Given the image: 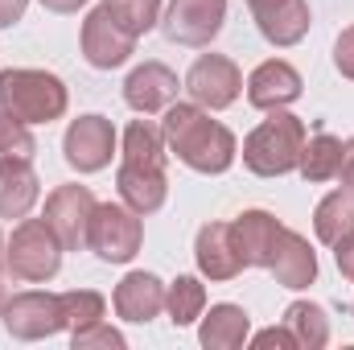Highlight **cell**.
Returning a JSON list of instances; mask_svg holds the SVG:
<instances>
[{
  "label": "cell",
  "mask_w": 354,
  "mask_h": 350,
  "mask_svg": "<svg viewBox=\"0 0 354 350\" xmlns=\"http://www.w3.org/2000/svg\"><path fill=\"white\" fill-rule=\"evenodd\" d=\"M165 145L177 153L181 165H189L194 174H227L235 165V132L218 120H210V111L202 103H169L165 107Z\"/></svg>",
  "instance_id": "1"
},
{
  "label": "cell",
  "mask_w": 354,
  "mask_h": 350,
  "mask_svg": "<svg viewBox=\"0 0 354 350\" xmlns=\"http://www.w3.org/2000/svg\"><path fill=\"white\" fill-rule=\"evenodd\" d=\"M66 83L50 71L33 66H12L0 71V111L17 116L21 124H54L66 116Z\"/></svg>",
  "instance_id": "2"
},
{
  "label": "cell",
  "mask_w": 354,
  "mask_h": 350,
  "mask_svg": "<svg viewBox=\"0 0 354 350\" xmlns=\"http://www.w3.org/2000/svg\"><path fill=\"white\" fill-rule=\"evenodd\" d=\"M305 149V124L288 116L284 107L272 111L264 124H256L243 140V165L256 177H284L301 165Z\"/></svg>",
  "instance_id": "3"
},
{
  "label": "cell",
  "mask_w": 354,
  "mask_h": 350,
  "mask_svg": "<svg viewBox=\"0 0 354 350\" xmlns=\"http://www.w3.org/2000/svg\"><path fill=\"white\" fill-rule=\"evenodd\" d=\"M62 243L46 219H21L8 235V272L17 280H54L62 268Z\"/></svg>",
  "instance_id": "4"
},
{
  "label": "cell",
  "mask_w": 354,
  "mask_h": 350,
  "mask_svg": "<svg viewBox=\"0 0 354 350\" xmlns=\"http://www.w3.org/2000/svg\"><path fill=\"white\" fill-rule=\"evenodd\" d=\"M145 243V223L136 210H128L124 202H99L91 214L87 248L103 264H128Z\"/></svg>",
  "instance_id": "5"
},
{
  "label": "cell",
  "mask_w": 354,
  "mask_h": 350,
  "mask_svg": "<svg viewBox=\"0 0 354 350\" xmlns=\"http://www.w3.org/2000/svg\"><path fill=\"white\" fill-rule=\"evenodd\" d=\"M4 317V330L17 338V342H37V338H50L58 330H66V317H62V297L58 293H12L0 309Z\"/></svg>",
  "instance_id": "6"
},
{
  "label": "cell",
  "mask_w": 354,
  "mask_h": 350,
  "mask_svg": "<svg viewBox=\"0 0 354 350\" xmlns=\"http://www.w3.org/2000/svg\"><path fill=\"white\" fill-rule=\"evenodd\" d=\"M95 194L87 185H58L50 198H46V223L50 231L58 235V243L66 252H79L87 248V231H91V214H95Z\"/></svg>",
  "instance_id": "7"
},
{
  "label": "cell",
  "mask_w": 354,
  "mask_h": 350,
  "mask_svg": "<svg viewBox=\"0 0 354 350\" xmlns=\"http://www.w3.org/2000/svg\"><path fill=\"white\" fill-rule=\"evenodd\" d=\"M62 153L71 161V169L79 174H99L111 165V153H115V128L107 116H79L71 120L66 136H62Z\"/></svg>",
  "instance_id": "8"
},
{
  "label": "cell",
  "mask_w": 354,
  "mask_h": 350,
  "mask_svg": "<svg viewBox=\"0 0 354 350\" xmlns=\"http://www.w3.org/2000/svg\"><path fill=\"white\" fill-rule=\"evenodd\" d=\"M223 21H227V0H169L161 29L177 46H210Z\"/></svg>",
  "instance_id": "9"
},
{
  "label": "cell",
  "mask_w": 354,
  "mask_h": 350,
  "mask_svg": "<svg viewBox=\"0 0 354 350\" xmlns=\"http://www.w3.org/2000/svg\"><path fill=\"white\" fill-rule=\"evenodd\" d=\"M185 91H189L194 103H202L210 111H223V107H231L239 99L243 75H239V66L227 54H202L189 66V75H185Z\"/></svg>",
  "instance_id": "10"
},
{
  "label": "cell",
  "mask_w": 354,
  "mask_h": 350,
  "mask_svg": "<svg viewBox=\"0 0 354 350\" xmlns=\"http://www.w3.org/2000/svg\"><path fill=\"white\" fill-rule=\"evenodd\" d=\"M132 54H136V37L128 29H120L103 4L91 8L87 21H83V58H87L95 71H115Z\"/></svg>",
  "instance_id": "11"
},
{
  "label": "cell",
  "mask_w": 354,
  "mask_h": 350,
  "mask_svg": "<svg viewBox=\"0 0 354 350\" xmlns=\"http://www.w3.org/2000/svg\"><path fill=\"white\" fill-rule=\"evenodd\" d=\"M301 87L305 83H301L297 66H288L284 58H268L248 79V103L260 107V111H280V107L301 99Z\"/></svg>",
  "instance_id": "12"
},
{
  "label": "cell",
  "mask_w": 354,
  "mask_h": 350,
  "mask_svg": "<svg viewBox=\"0 0 354 350\" xmlns=\"http://www.w3.org/2000/svg\"><path fill=\"white\" fill-rule=\"evenodd\" d=\"M280 231H284V223L276 214H268V210H243L231 223V235H235V248L243 256V268H272Z\"/></svg>",
  "instance_id": "13"
},
{
  "label": "cell",
  "mask_w": 354,
  "mask_h": 350,
  "mask_svg": "<svg viewBox=\"0 0 354 350\" xmlns=\"http://www.w3.org/2000/svg\"><path fill=\"white\" fill-rule=\"evenodd\" d=\"M194 260L206 280H235L243 272V256L235 248L231 223H206L194 239Z\"/></svg>",
  "instance_id": "14"
},
{
  "label": "cell",
  "mask_w": 354,
  "mask_h": 350,
  "mask_svg": "<svg viewBox=\"0 0 354 350\" xmlns=\"http://www.w3.org/2000/svg\"><path fill=\"white\" fill-rule=\"evenodd\" d=\"M165 288H169V284H161V276H153V272H128V276L115 284L111 305H115V313H120L124 322L145 326V322H153V317L165 309Z\"/></svg>",
  "instance_id": "15"
},
{
  "label": "cell",
  "mask_w": 354,
  "mask_h": 350,
  "mask_svg": "<svg viewBox=\"0 0 354 350\" xmlns=\"http://www.w3.org/2000/svg\"><path fill=\"white\" fill-rule=\"evenodd\" d=\"M174 99H177V75L165 62H145L124 79V103L140 116L165 111Z\"/></svg>",
  "instance_id": "16"
},
{
  "label": "cell",
  "mask_w": 354,
  "mask_h": 350,
  "mask_svg": "<svg viewBox=\"0 0 354 350\" xmlns=\"http://www.w3.org/2000/svg\"><path fill=\"white\" fill-rule=\"evenodd\" d=\"M115 190H120V202L136 214H153L165 206L169 198V181H165V165H132L124 161L120 174H115Z\"/></svg>",
  "instance_id": "17"
},
{
  "label": "cell",
  "mask_w": 354,
  "mask_h": 350,
  "mask_svg": "<svg viewBox=\"0 0 354 350\" xmlns=\"http://www.w3.org/2000/svg\"><path fill=\"white\" fill-rule=\"evenodd\" d=\"M280 288H309L317 280V252L309 248V239L301 231H280V243H276V256H272V268Z\"/></svg>",
  "instance_id": "18"
},
{
  "label": "cell",
  "mask_w": 354,
  "mask_h": 350,
  "mask_svg": "<svg viewBox=\"0 0 354 350\" xmlns=\"http://www.w3.org/2000/svg\"><path fill=\"white\" fill-rule=\"evenodd\" d=\"M248 330H252V317L243 313V305H210V313H202V326H198V342L206 350H239L248 342Z\"/></svg>",
  "instance_id": "19"
},
{
  "label": "cell",
  "mask_w": 354,
  "mask_h": 350,
  "mask_svg": "<svg viewBox=\"0 0 354 350\" xmlns=\"http://www.w3.org/2000/svg\"><path fill=\"white\" fill-rule=\"evenodd\" d=\"M41 194L29 161H0V219H25Z\"/></svg>",
  "instance_id": "20"
},
{
  "label": "cell",
  "mask_w": 354,
  "mask_h": 350,
  "mask_svg": "<svg viewBox=\"0 0 354 350\" xmlns=\"http://www.w3.org/2000/svg\"><path fill=\"white\" fill-rule=\"evenodd\" d=\"M252 17H256L264 42H272V46H297L309 33V21H313L305 0H280V4H272L264 12H252Z\"/></svg>",
  "instance_id": "21"
},
{
  "label": "cell",
  "mask_w": 354,
  "mask_h": 350,
  "mask_svg": "<svg viewBox=\"0 0 354 350\" xmlns=\"http://www.w3.org/2000/svg\"><path fill=\"white\" fill-rule=\"evenodd\" d=\"M313 231H317V239L322 243H338L342 235H351L354 231V190H334V194H326L322 202H317V210H313Z\"/></svg>",
  "instance_id": "22"
},
{
  "label": "cell",
  "mask_w": 354,
  "mask_h": 350,
  "mask_svg": "<svg viewBox=\"0 0 354 350\" xmlns=\"http://www.w3.org/2000/svg\"><path fill=\"white\" fill-rule=\"evenodd\" d=\"M284 326H288V334L297 338L301 350H322L330 342V317H326V309L313 305V301H292V305L284 309Z\"/></svg>",
  "instance_id": "23"
},
{
  "label": "cell",
  "mask_w": 354,
  "mask_h": 350,
  "mask_svg": "<svg viewBox=\"0 0 354 350\" xmlns=\"http://www.w3.org/2000/svg\"><path fill=\"white\" fill-rule=\"evenodd\" d=\"M338 165H342V140L330 132H317L313 140H305L297 169L305 181H330V177H338Z\"/></svg>",
  "instance_id": "24"
},
{
  "label": "cell",
  "mask_w": 354,
  "mask_h": 350,
  "mask_svg": "<svg viewBox=\"0 0 354 350\" xmlns=\"http://www.w3.org/2000/svg\"><path fill=\"white\" fill-rule=\"evenodd\" d=\"M165 132L153 120H132L124 132V161L132 165H165Z\"/></svg>",
  "instance_id": "25"
},
{
  "label": "cell",
  "mask_w": 354,
  "mask_h": 350,
  "mask_svg": "<svg viewBox=\"0 0 354 350\" xmlns=\"http://www.w3.org/2000/svg\"><path fill=\"white\" fill-rule=\"evenodd\" d=\"M165 309H169L174 326H194L206 313V284L198 276H177L165 288Z\"/></svg>",
  "instance_id": "26"
},
{
  "label": "cell",
  "mask_w": 354,
  "mask_h": 350,
  "mask_svg": "<svg viewBox=\"0 0 354 350\" xmlns=\"http://www.w3.org/2000/svg\"><path fill=\"white\" fill-rule=\"evenodd\" d=\"M103 313H107L103 293H95V288H71V293H62V317H66V330L71 334H79V330H87L95 322H103Z\"/></svg>",
  "instance_id": "27"
},
{
  "label": "cell",
  "mask_w": 354,
  "mask_h": 350,
  "mask_svg": "<svg viewBox=\"0 0 354 350\" xmlns=\"http://www.w3.org/2000/svg\"><path fill=\"white\" fill-rule=\"evenodd\" d=\"M103 8L111 12V21L120 29H128L132 37L149 33L161 21V0H103Z\"/></svg>",
  "instance_id": "28"
},
{
  "label": "cell",
  "mask_w": 354,
  "mask_h": 350,
  "mask_svg": "<svg viewBox=\"0 0 354 350\" xmlns=\"http://www.w3.org/2000/svg\"><path fill=\"white\" fill-rule=\"evenodd\" d=\"M33 153H37V140H33L29 124L0 111V161H29Z\"/></svg>",
  "instance_id": "29"
},
{
  "label": "cell",
  "mask_w": 354,
  "mask_h": 350,
  "mask_svg": "<svg viewBox=\"0 0 354 350\" xmlns=\"http://www.w3.org/2000/svg\"><path fill=\"white\" fill-rule=\"evenodd\" d=\"M71 347H75V350H91V347L124 350V334H120V330H111V326H103V322H95V326H87V330L71 334Z\"/></svg>",
  "instance_id": "30"
},
{
  "label": "cell",
  "mask_w": 354,
  "mask_h": 350,
  "mask_svg": "<svg viewBox=\"0 0 354 350\" xmlns=\"http://www.w3.org/2000/svg\"><path fill=\"white\" fill-rule=\"evenodd\" d=\"M334 66L342 71V79H354V25L342 29L334 42Z\"/></svg>",
  "instance_id": "31"
},
{
  "label": "cell",
  "mask_w": 354,
  "mask_h": 350,
  "mask_svg": "<svg viewBox=\"0 0 354 350\" xmlns=\"http://www.w3.org/2000/svg\"><path fill=\"white\" fill-rule=\"evenodd\" d=\"M252 347H260V350H268V347L292 350V347H297V338L288 334V326H272V330H260V334L252 338Z\"/></svg>",
  "instance_id": "32"
},
{
  "label": "cell",
  "mask_w": 354,
  "mask_h": 350,
  "mask_svg": "<svg viewBox=\"0 0 354 350\" xmlns=\"http://www.w3.org/2000/svg\"><path fill=\"white\" fill-rule=\"evenodd\" d=\"M334 260H338V272H342L346 280H354V231L334 243Z\"/></svg>",
  "instance_id": "33"
},
{
  "label": "cell",
  "mask_w": 354,
  "mask_h": 350,
  "mask_svg": "<svg viewBox=\"0 0 354 350\" xmlns=\"http://www.w3.org/2000/svg\"><path fill=\"white\" fill-rule=\"evenodd\" d=\"M25 8H29V0H0V29L17 25L25 17Z\"/></svg>",
  "instance_id": "34"
},
{
  "label": "cell",
  "mask_w": 354,
  "mask_h": 350,
  "mask_svg": "<svg viewBox=\"0 0 354 350\" xmlns=\"http://www.w3.org/2000/svg\"><path fill=\"white\" fill-rule=\"evenodd\" d=\"M338 177H342V185L354 190V136L342 140V165H338Z\"/></svg>",
  "instance_id": "35"
},
{
  "label": "cell",
  "mask_w": 354,
  "mask_h": 350,
  "mask_svg": "<svg viewBox=\"0 0 354 350\" xmlns=\"http://www.w3.org/2000/svg\"><path fill=\"white\" fill-rule=\"evenodd\" d=\"M8 301V239L0 235V309Z\"/></svg>",
  "instance_id": "36"
},
{
  "label": "cell",
  "mask_w": 354,
  "mask_h": 350,
  "mask_svg": "<svg viewBox=\"0 0 354 350\" xmlns=\"http://www.w3.org/2000/svg\"><path fill=\"white\" fill-rule=\"evenodd\" d=\"M41 4H46L50 12H79L87 0H41Z\"/></svg>",
  "instance_id": "37"
},
{
  "label": "cell",
  "mask_w": 354,
  "mask_h": 350,
  "mask_svg": "<svg viewBox=\"0 0 354 350\" xmlns=\"http://www.w3.org/2000/svg\"><path fill=\"white\" fill-rule=\"evenodd\" d=\"M272 4H280V0H248L252 12H264V8H272Z\"/></svg>",
  "instance_id": "38"
}]
</instances>
